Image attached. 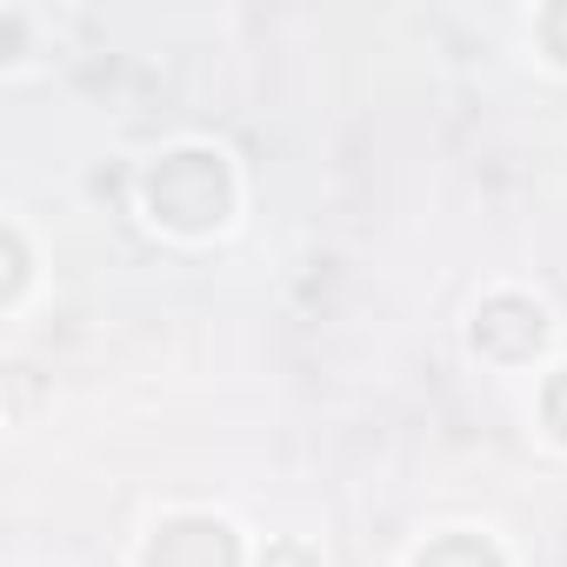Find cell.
Wrapping results in <instances>:
<instances>
[{"label":"cell","mask_w":567,"mask_h":567,"mask_svg":"<svg viewBox=\"0 0 567 567\" xmlns=\"http://www.w3.org/2000/svg\"><path fill=\"white\" fill-rule=\"evenodd\" d=\"M147 567H240V554L220 520H167L147 547Z\"/></svg>","instance_id":"cell-2"},{"label":"cell","mask_w":567,"mask_h":567,"mask_svg":"<svg viewBox=\"0 0 567 567\" xmlns=\"http://www.w3.org/2000/svg\"><path fill=\"white\" fill-rule=\"evenodd\" d=\"M474 348L494 354V361H520V354H534V348H540V308H527L520 295L487 301L481 321H474Z\"/></svg>","instance_id":"cell-3"},{"label":"cell","mask_w":567,"mask_h":567,"mask_svg":"<svg viewBox=\"0 0 567 567\" xmlns=\"http://www.w3.org/2000/svg\"><path fill=\"white\" fill-rule=\"evenodd\" d=\"M547 48L567 61V8H554V14H547Z\"/></svg>","instance_id":"cell-6"},{"label":"cell","mask_w":567,"mask_h":567,"mask_svg":"<svg viewBox=\"0 0 567 567\" xmlns=\"http://www.w3.org/2000/svg\"><path fill=\"white\" fill-rule=\"evenodd\" d=\"M421 567H501V554H494L487 540H474V534H454V540L427 547V554H421Z\"/></svg>","instance_id":"cell-4"},{"label":"cell","mask_w":567,"mask_h":567,"mask_svg":"<svg viewBox=\"0 0 567 567\" xmlns=\"http://www.w3.org/2000/svg\"><path fill=\"white\" fill-rule=\"evenodd\" d=\"M147 207H154V220H167V227H181V234H207V227L227 220L234 181H227V167H220L214 154L181 147V154H167V161L147 174Z\"/></svg>","instance_id":"cell-1"},{"label":"cell","mask_w":567,"mask_h":567,"mask_svg":"<svg viewBox=\"0 0 567 567\" xmlns=\"http://www.w3.org/2000/svg\"><path fill=\"white\" fill-rule=\"evenodd\" d=\"M267 567H315V560H308V547H274Z\"/></svg>","instance_id":"cell-7"},{"label":"cell","mask_w":567,"mask_h":567,"mask_svg":"<svg viewBox=\"0 0 567 567\" xmlns=\"http://www.w3.org/2000/svg\"><path fill=\"white\" fill-rule=\"evenodd\" d=\"M540 414H547V427H554V434L567 441V368H560V374L547 381V394H540Z\"/></svg>","instance_id":"cell-5"}]
</instances>
